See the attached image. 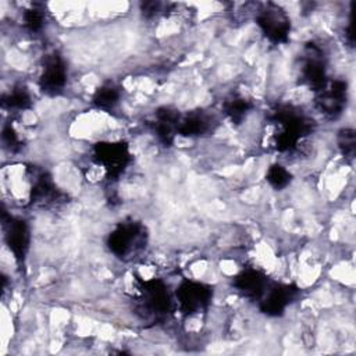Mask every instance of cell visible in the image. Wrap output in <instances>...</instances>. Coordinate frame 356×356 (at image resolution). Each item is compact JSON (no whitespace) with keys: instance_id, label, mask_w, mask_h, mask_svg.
<instances>
[{"instance_id":"cell-5","label":"cell","mask_w":356,"mask_h":356,"mask_svg":"<svg viewBox=\"0 0 356 356\" xmlns=\"http://www.w3.org/2000/svg\"><path fill=\"white\" fill-rule=\"evenodd\" d=\"M67 82V68L63 60L53 54L50 56L43 67L40 76V86L47 93H58Z\"/></svg>"},{"instance_id":"cell-7","label":"cell","mask_w":356,"mask_h":356,"mask_svg":"<svg viewBox=\"0 0 356 356\" xmlns=\"http://www.w3.org/2000/svg\"><path fill=\"white\" fill-rule=\"evenodd\" d=\"M8 243L10 249L14 253L15 259H24L28 243H29V236H28V229L24 221H13L10 224V232H8Z\"/></svg>"},{"instance_id":"cell-3","label":"cell","mask_w":356,"mask_h":356,"mask_svg":"<svg viewBox=\"0 0 356 356\" xmlns=\"http://www.w3.org/2000/svg\"><path fill=\"white\" fill-rule=\"evenodd\" d=\"M143 238V232L140 231V227L131 222L117 227L108 238V246L117 256H127L132 252H136L140 246Z\"/></svg>"},{"instance_id":"cell-9","label":"cell","mask_w":356,"mask_h":356,"mask_svg":"<svg viewBox=\"0 0 356 356\" xmlns=\"http://www.w3.org/2000/svg\"><path fill=\"white\" fill-rule=\"evenodd\" d=\"M289 179H291L289 172L280 164L271 165L267 171V181L275 188L286 186L289 184Z\"/></svg>"},{"instance_id":"cell-6","label":"cell","mask_w":356,"mask_h":356,"mask_svg":"<svg viewBox=\"0 0 356 356\" xmlns=\"http://www.w3.org/2000/svg\"><path fill=\"white\" fill-rule=\"evenodd\" d=\"M235 286L246 296H259L264 292L266 278L254 270H246L235 280Z\"/></svg>"},{"instance_id":"cell-1","label":"cell","mask_w":356,"mask_h":356,"mask_svg":"<svg viewBox=\"0 0 356 356\" xmlns=\"http://www.w3.org/2000/svg\"><path fill=\"white\" fill-rule=\"evenodd\" d=\"M256 22L264 35L273 42H284L291 29L289 18L285 11L274 4H268L261 8L256 17Z\"/></svg>"},{"instance_id":"cell-8","label":"cell","mask_w":356,"mask_h":356,"mask_svg":"<svg viewBox=\"0 0 356 356\" xmlns=\"http://www.w3.org/2000/svg\"><path fill=\"white\" fill-rule=\"evenodd\" d=\"M120 100V92L114 86H102L93 96V103L102 108H113Z\"/></svg>"},{"instance_id":"cell-10","label":"cell","mask_w":356,"mask_h":356,"mask_svg":"<svg viewBox=\"0 0 356 356\" xmlns=\"http://www.w3.org/2000/svg\"><path fill=\"white\" fill-rule=\"evenodd\" d=\"M24 24L29 31L36 32L43 25V14L40 13V10H36V8L26 10V13L24 14Z\"/></svg>"},{"instance_id":"cell-11","label":"cell","mask_w":356,"mask_h":356,"mask_svg":"<svg viewBox=\"0 0 356 356\" xmlns=\"http://www.w3.org/2000/svg\"><path fill=\"white\" fill-rule=\"evenodd\" d=\"M339 147L342 149L343 154L352 157L355 152V134L352 129H343L339 135Z\"/></svg>"},{"instance_id":"cell-4","label":"cell","mask_w":356,"mask_h":356,"mask_svg":"<svg viewBox=\"0 0 356 356\" xmlns=\"http://www.w3.org/2000/svg\"><path fill=\"white\" fill-rule=\"evenodd\" d=\"M177 298L181 309L188 313H196L203 309L210 299V291L202 285L195 282H185L177 291Z\"/></svg>"},{"instance_id":"cell-2","label":"cell","mask_w":356,"mask_h":356,"mask_svg":"<svg viewBox=\"0 0 356 356\" xmlns=\"http://www.w3.org/2000/svg\"><path fill=\"white\" fill-rule=\"evenodd\" d=\"M129 160L127 145L121 142H103L95 146V161L107 174L121 172Z\"/></svg>"}]
</instances>
